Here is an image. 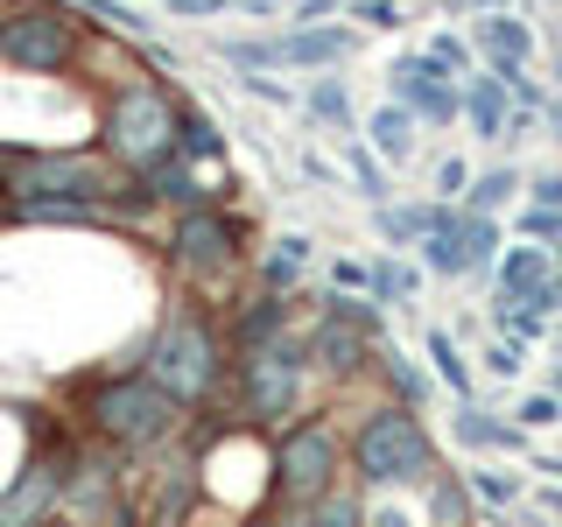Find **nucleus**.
Segmentation results:
<instances>
[{
    "instance_id": "1",
    "label": "nucleus",
    "mask_w": 562,
    "mask_h": 527,
    "mask_svg": "<svg viewBox=\"0 0 562 527\" xmlns=\"http://www.w3.org/2000/svg\"><path fill=\"white\" fill-rule=\"evenodd\" d=\"M345 471L359 492H422L443 471L436 457V429L422 422V408L401 401H366L345 429Z\"/></svg>"
},
{
    "instance_id": "2",
    "label": "nucleus",
    "mask_w": 562,
    "mask_h": 527,
    "mask_svg": "<svg viewBox=\"0 0 562 527\" xmlns=\"http://www.w3.org/2000/svg\"><path fill=\"white\" fill-rule=\"evenodd\" d=\"M155 386H162L169 401H183V408H204V401H218L225 386H233V345H225V324L198 303L169 310L162 330L148 338V366H140Z\"/></svg>"
},
{
    "instance_id": "3",
    "label": "nucleus",
    "mask_w": 562,
    "mask_h": 527,
    "mask_svg": "<svg viewBox=\"0 0 562 527\" xmlns=\"http://www.w3.org/2000/svg\"><path fill=\"white\" fill-rule=\"evenodd\" d=\"M176 120H183V99L169 92V78H120L99 113V155L127 176H148L176 155Z\"/></svg>"
},
{
    "instance_id": "4",
    "label": "nucleus",
    "mask_w": 562,
    "mask_h": 527,
    "mask_svg": "<svg viewBox=\"0 0 562 527\" xmlns=\"http://www.w3.org/2000/svg\"><path fill=\"white\" fill-rule=\"evenodd\" d=\"M85 429L127 457H148L190 429V408L169 401L148 373H113V380H92V394H85Z\"/></svg>"
},
{
    "instance_id": "5",
    "label": "nucleus",
    "mask_w": 562,
    "mask_h": 527,
    "mask_svg": "<svg viewBox=\"0 0 562 527\" xmlns=\"http://www.w3.org/2000/svg\"><path fill=\"white\" fill-rule=\"evenodd\" d=\"M310 380H316L310 345H303V330H289V338L233 359V415L254 422V429H289L310 401Z\"/></svg>"
},
{
    "instance_id": "6",
    "label": "nucleus",
    "mask_w": 562,
    "mask_h": 527,
    "mask_svg": "<svg viewBox=\"0 0 562 527\" xmlns=\"http://www.w3.org/2000/svg\"><path fill=\"white\" fill-rule=\"evenodd\" d=\"M169 268L190 281L198 295H233L239 274H246V218L225 204H204V211H176L169 225ZM239 303V295H233ZM225 303V310H233Z\"/></svg>"
},
{
    "instance_id": "7",
    "label": "nucleus",
    "mask_w": 562,
    "mask_h": 527,
    "mask_svg": "<svg viewBox=\"0 0 562 527\" xmlns=\"http://www.w3.org/2000/svg\"><path fill=\"white\" fill-rule=\"evenodd\" d=\"M274 457V500L281 506H316L330 485H345V436L324 415H295L268 444Z\"/></svg>"
},
{
    "instance_id": "8",
    "label": "nucleus",
    "mask_w": 562,
    "mask_h": 527,
    "mask_svg": "<svg viewBox=\"0 0 562 527\" xmlns=\"http://www.w3.org/2000/svg\"><path fill=\"white\" fill-rule=\"evenodd\" d=\"M85 49V29L64 0H14L0 8V57L29 78H64Z\"/></svg>"
},
{
    "instance_id": "9",
    "label": "nucleus",
    "mask_w": 562,
    "mask_h": 527,
    "mask_svg": "<svg viewBox=\"0 0 562 527\" xmlns=\"http://www.w3.org/2000/svg\"><path fill=\"white\" fill-rule=\"evenodd\" d=\"M386 85H394V99L408 105L422 127H464V85H457L450 70H436L422 49H401V57L386 64Z\"/></svg>"
},
{
    "instance_id": "10",
    "label": "nucleus",
    "mask_w": 562,
    "mask_h": 527,
    "mask_svg": "<svg viewBox=\"0 0 562 527\" xmlns=\"http://www.w3.org/2000/svg\"><path fill=\"white\" fill-rule=\"evenodd\" d=\"M70 464L78 457L64 450H35L22 471H14V485L0 492V527H49V514H57L64 485H70Z\"/></svg>"
},
{
    "instance_id": "11",
    "label": "nucleus",
    "mask_w": 562,
    "mask_h": 527,
    "mask_svg": "<svg viewBox=\"0 0 562 527\" xmlns=\"http://www.w3.org/2000/svg\"><path fill=\"white\" fill-rule=\"evenodd\" d=\"M303 345H310V366H316V380H366L373 373V338L366 330H351L338 324V316H316V324H303Z\"/></svg>"
},
{
    "instance_id": "12",
    "label": "nucleus",
    "mask_w": 562,
    "mask_h": 527,
    "mask_svg": "<svg viewBox=\"0 0 562 527\" xmlns=\"http://www.w3.org/2000/svg\"><path fill=\"white\" fill-rule=\"evenodd\" d=\"M295 330V295H274V289H246L233 316H225V345H233V359H246V351L274 345Z\"/></svg>"
},
{
    "instance_id": "13",
    "label": "nucleus",
    "mask_w": 562,
    "mask_h": 527,
    "mask_svg": "<svg viewBox=\"0 0 562 527\" xmlns=\"http://www.w3.org/2000/svg\"><path fill=\"white\" fill-rule=\"evenodd\" d=\"M140 183H148L155 190V204H169V211H204V204H225V198H233V176H225V169H190L183 162V155H169V162H155L148 176H140Z\"/></svg>"
},
{
    "instance_id": "14",
    "label": "nucleus",
    "mask_w": 562,
    "mask_h": 527,
    "mask_svg": "<svg viewBox=\"0 0 562 527\" xmlns=\"http://www.w3.org/2000/svg\"><path fill=\"white\" fill-rule=\"evenodd\" d=\"M281 70H338L359 57V29L345 22H316V29H281Z\"/></svg>"
},
{
    "instance_id": "15",
    "label": "nucleus",
    "mask_w": 562,
    "mask_h": 527,
    "mask_svg": "<svg viewBox=\"0 0 562 527\" xmlns=\"http://www.w3.org/2000/svg\"><path fill=\"white\" fill-rule=\"evenodd\" d=\"M471 49H479V64H527L541 49V29L527 22L514 8H492V14H471Z\"/></svg>"
},
{
    "instance_id": "16",
    "label": "nucleus",
    "mask_w": 562,
    "mask_h": 527,
    "mask_svg": "<svg viewBox=\"0 0 562 527\" xmlns=\"http://www.w3.org/2000/svg\"><path fill=\"white\" fill-rule=\"evenodd\" d=\"M450 436L464 450H479V457H520L527 450L520 422L499 415V408H479V401H457V408H450Z\"/></svg>"
},
{
    "instance_id": "17",
    "label": "nucleus",
    "mask_w": 562,
    "mask_h": 527,
    "mask_svg": "<svg viewBox=\"0 0 562 527\" xmlns=\"http://www.w3.org/2000/svg\"><path fill=\"white\" fill-rule=\"evenodd\" d=\"M359 141L380 155L386 169H401V162H415V148H422V120H415L401 99H380L373 113L359 120Z\"/></svg>"
},
{
    "instance_id": "18",
    "label": "nucleus",
    "mask_w": 562,
    "mask_h": 527,
    "mask_svg": "<svg viewBox=\"0 0 562 527\" xmlns=\"http://www.w3.org/2000/svg\"><path fill=\"white\" fill-rule=\"evenodd\" d=\"M316 268V239L310 233H274L254 260V289H274V295H295L303 274Z\"/></svg>"
},
{
    "instance_id": "19",
    "label": "nucleus",
    "mask_w": 562,
    "mask_h": 527,
    "mask_svg": "<svg viewBox=\"0 0 562 527\" xmlns=\"http://www.w3.org/2000/svg\"><path fill=\"white\" fill-rule=\"evenodd\" d=\"M422 351H429V380L443 386L450 401H479V373H471V359H464V345H457L450 324H429V330H422Z\"/></svg>"
},
{
    "instance_id": "20",
    "label": "nucleus",
    "mask_w": 562,
    "mask_h": 527,
    "mask_svg": "<svg viewBox=\"0 0 562 527\" xmlns=\"http://www.w3.org/2000/svg\"><path fill=\"white\" fill-rule=\"evenodd\" d=\"M506 120H514V99H506V85L499 78H485V70H471L464 78V127L471 141H506Z\"/></svg>"
},
{
    "instance_id": "21",
    "label": "nucleus",
    "mask_w": 562,
    "mask_h": 527,
    "mask_svg": "<svg viewBox=\"0 0 562 527\" xmlns=\"http://www.w3.org/2000/svg\"><path fill=\"white\" fill-rule=\"evenodd\" d=\"M549 281H555L549 246H535V239H506L499 268H492V289H499V295H535V289H549Z\"/></svg>"
},
{
    "instance_id": "22",
    "label": "nucleus",
    "mask_w": 562,
    "mask_h": 527,
    "mask_svg": "<svg viewBox=\"0 0 562 527\" xmlns=\"http://www.w3.org/2000/svg\"><path fill=\"white\" fill-rule=\"evenodd\" d=\"M225 148H233V141H225V127L204 113V105L183 99V120H176V155H183L190 169H225Z\"/></svg>"
},
{
    "instance_id": "23",
    "label": "nucleus",
    "mask_w": 562,
    "mask_h": 527,
    "mask_svg": "<svg viewBox=\"0 0 562 527\" xmlns=\"http://www.w3.org/2000/svg\"><path fill=\"white\" fill-rule=\"evenodd\" d=\"M479 520V506H471V485H464V471H436L429 485H422V527H471Z\"/></svg>"
},
{
    "instance_id": "24",
    "label": "nucleus",
    "mask_w": 562,
    "mask_h": 527,
    "mask_svg": "<svg viewBox=\"0 0 562 527\" xmlns=\"http://www.w3.org/2000/svg\"><path fill=\"white\" fill-rule=\"evenodd\" d=\"M373 373L386 380V401H401V408H422V401H429V386H436V380L422 373V366H415L394 338H380V345H373Z\"/></svg>"
},
{
    "instance_id": "25",
    "label": "nucleus",
    "mask_w": 562,
    "mask_h": 527,
    "mask_svg": "<svg viewBox=\"0 0 562 527\" xmlns=\"http://www.w3.org/2000/svg\"><path fill=\"white\" fill-rule=\"evenodd\" d=\"M303 113H310V127H330V134H359V113H351V92H345V78H330V70H316V78L303 85Z\"/></svg>"
},
{
    "instance_id": "26",
    "label": "nucleus",
    "mask_w": 562,
    "mask_h": 527,
    "mask_svg": "<svg viewBox=\"0 0 562 527\" xmlns=\"http://www.w3.org/2000/svg\"><path fill=\"white\" fill-rule=\"evenodd\" d=\"M415 289H422L415 260H401V254H373V260H366V295H373L380 310H408Z\"/></svg>"
},
{
    "instance_id": "27",
    "label": "nucleus",
    "mask_w": 562,
    "mask_h": 527,
    "mask_svg": "<svg viewBox=\"0 0 562 527\" xmlns=\"http://www.w3.org/2000/svg\"><path fill=\"white\" fill-rule=\"evenodd\" d=\"M514 198H527V176L514 162H485L471 169V190H464V211H479V218H499Z\"/></svg>"
},
{
    "instance_id": "28",
    "label": "nucleus",
    "mask_w": 562,
    "mask_h": 527,
    "mask_svg": "<svg viewBox=\"0 0 562 527\" xmlns=\"http://www.w3.org/2000/svg\"><path fill=\"white\" fill-rule=\"evenodd\" d=\"M457 254H464V274H485L492 281V268H499V254H506V225L464 211V218H457Z\"/></svg>"
},
{
    "instance_id": "29",
    "label": "nucleus",
    "mask_w": 562,
    "mask_h": 527,
    "mask_svg": "<svg viewBox=\"0 0 562 527\" xmlns=\"http://www.w3.org/2000/svg\"><path fill=\"white\" fill-rule=\"evenodd\" d=\"M345 183H351V198H366V204H394V176H386V162L359 134H345Z\"/></svg>"
},
{
    "instance_id": "30",
    "label": "nucleus",
    "mask_w": 562,
    "mask_h": 527,
    "mask_svg": "<svg viewBox=\"0 0 562 527\" xmlns=\"http://www.w3.org/2000/svg\"><path fill=\"white\" fill-rule=\"evenodd\" d=\"M422 233H429V198H415V204H373V239L380 246L408 254V246H422Z\"/></svg>"
},
{
    "instance_id": "31",
    "label": "nucleus",
    "mask_w": 562,
    "mask_h": 527,
    "mask_svg": "<svg viewBox=\"0 0 562 527\" xmlns=\"http://www.w3.org/2000/svg\"><path fill=\"white\" fill-rule=\"evenodd\" d=\"M70 14H78V22H99L105 35H127V43H148L155 35V22L140 8H127V0H64Z\"/></svg>"
},
{
    "instance_id": "32",
    "label": "nucleus",
    "mask_w": 562,
    "mask_h": 527,
    "mask_svg": "<svg viewBox=\"0 0 562 527\" xmlns=\"http://www.w3.org/2000/svg\"><path fill=\"white\" fill-rule=\"evenodd\" d=\"M316 303H324V310H316V316H338V324H351V330H366V338H386V310L373 303V295H351V289H324V295H316Z\"/></svg>"
},
{
    "instance_id": "33",
    "label": "nucleus",
    "mask_w": 562,
    "mask_h": 527,
    "mask_svg": "<svg viewBox=\"0 0 562 527\" xmlns=\"http://www.w3.org/2000/svg\"><path fill=\"white\" fill-rule=\"evenodd\" d=\"M464 485H471V506H479V514H514V506H520V479L499 471V464L464 471Z\"/></svg>"
},
{
    "instance_id": "34",
    "label": "nucleus",
    "mask_w": 562,
    "mask_h": 527,
    "mask_svg": "<svg viewBox=\"0 0 562 527\" xmlns=\"http://www.w3.org/2000/svg\"><path fill=\"white\" fill-rule=\"evenodd\" d=\"M422 57H429L436 70H450L457 85L479 70V49H471V35H457V29H429V43H422Z\"/></svg>"
},
{
    "instance_id": "35",
    "label": "nucleus",
    "mask_w": 562,
    "mask_h": 527,
    "mask_svg": "<svg viewBox=\"0 0 562 527\" xmlns=\"http://www.w3.org/2000/svg\"><path fill=\"white\" fill-rule=\"evenodd\" d=\"M218 57L239 70V78H254V70H281V43L274 35H225Z\"/></svg>"
},
{
    "instance_id": "36",
    "label": "nucleus",
    "mask_w": 562,
    "mask_h": 527,
    "mask_svg": "<svg viewBox=\"0 0 562 527\" xmlns=\"http://www.w3.org/2000/svg\"><path fill=\"white\" fill-rule=\"evenodd\" d=\"M303 520H310V527H366V492H359V485H330Z\"/></svg>"
},
{
    "instance_id": "37",
    "label": "nucleus",
    "mask_w": 562,
    "mask_h": 527,
    "mask_svg": "<svg viewBox=\"0 0 562 527\" xmlns=\"http://www.w3.org/2000/svg\"><path fill=\"white\" fill-rule=\"evenodd\" d=\"M415 268H422V274H436V281H464V254H457V233H422Z\"/></svg>"
},
{
    "instance_id": "38",
    "label": "nucleus",
    "mask_w": 562,
    "mask_h": 527,
    "mask_svg": "<svg viewBox=\"0 0 562 527\" xmlns=\"http://www.w3.org/2000/svg\"><path fill=\"white\" fill-rule=\"evenodd\" d=\"M345 22L351 29H380V35H394V29H408V8L401 0H345Z\"/></svg>"
},
{
    "instance_id": "39",
    "label": "nucleus",
    "mask_w": 562,
    "mask_h": 527,
    "mask_svg": "<svg viewBox=\"0 0 562 527\" xmlns=\"http://www.w3.org/2000/svg\"><path fill=\"white\" fill-rule=\"evenodd\" d=\"M464 190H471V162H464V155H443V162L429 169V198L464 204Z\"/></svg>"
},
{
    "instance_id": "40",
    "label": "nucleus",
    "mask_w": 562,
    "mask_h": 527,
    "mask_svg": "<svg viewBox=\"0 0 562 527\" xmlns=\"http://www.w3.org/2000/svg\"><path fill=\"white\" fill-rule=\"evenodd\" d=\"M514 239L555 246V239H562V211H549V204H520V218H514Z\"/></svg>"
},
{
    "instance_id": "41",
    "label": "nucleus",
    "mask_w": 562,
    "mask_h": 527,
    "mask_svg": "<svg viewBox=\"0 0 562 527\" xmlns=\"http://www.w3.org/2000/svg\"><path fill=\"white\" fill-rule=\"evenodd\" d=\"M246 99H260V105H303V92H295V85H281L274 70H254V78H233Z\"/></svg>"
},
{
    "instance_id": "42",
    "label": "nucleus",
    "mask_w": 562,
    "mask_h": 527,
    "mask_svg": "<svg viewBox=\"0 0 562 527\" xmlns=\"http://www.w3.org/2000/svg\"><path fill=\"white\" fill-rule=\"evenodd\" d=\"M485 380H520V366H527V345H514V338H492L485 351Z\"/></svg>"
},
{
    "instance_id": "43",
    "label": "nucleus",
    "mask_w": 562,
    "mask_h": 527,
    "mask_svg": "<svg viewBox=\"0 0 562 527\" xmlns=\"http://www.w3.org/2000/svg\"><path fill=\"white\" fill-rule=\"evenodd\" d=\"M514 422H520L527 436H535V429H549V422H562V401L549 394V386H541V394H520V408H514Z\"/></svg>"
},
{
    "instance_id": "44",
    "label": "nucleus",
    "mask_w": 562,
    "mask_h": 527,
    "mask_svg": "<svg viewBox=\"0 0 562 527\" xmlns=\"http://www.w3.org/2000/svg\"><path fill=\"white\" fill-rule=\"evenodd\" d=\"M239 0H169V14L176 22H211V14H233Z\"/></svg>"
},
{
    "instance_id": "45",
    "label": "nucleus",
    "mask_w": 562,
    "mask_h": 527,
    "mask_svg": "<svg viewBox=\"0 0 562 527\" xmlns=\"http://www.w3.org/2000/svg\"><path fill=\"white\" fill-rule=\"evenodd\" d=\"M527 204H549V211H562V169L527 176Z\"/></svg>"
},
{
    "instance_id": "46",
    "label": "nucleus",
    "mask_w": 562,
    "mask_h": 527,
    "mask_svg": "<svg viewBox=\"0 0 562 527\" xmlns=\"http://www.w3.org/2000/svg\"><path fill=\"white\" fill-rule=\"evenodd\" d=\"M295 169H303V183H316V190H345V169H330V162H324L316 148H310V155H303Z\"/></svg>"
},
{
    "instance_id": "47",
    "label": "nucleus",
    "mask_w": 562,
    "mask_h": 527,
    "mask_svg": "<svg viewBox=\"0 0 562 527\" xmlns=\"http://www.w3.org/2000/svg\"><path fill=\"white\" fill-rule=\"evenodd\" d=\"M422 8H436V14H464V22H471V8H464V0H422Z\"/></svg>"
},
{
    "instance_id": "48",
    "label": "nucleus",
    "mask_w": 562,
    "mask_h": 527,
    "mask_svg": "<svg viewBox=\"0 0 562 527\" xmlns=\"http://www.w3.org/2000/svg\"><path fill=\"white\" fill-rule=\"evenodd\" d=\"M549 303H555V316H562V268H555V281H549Z\"/></svg>"
},
{
    "instance_id": "49",
    "label": "nucleus",
    "mask_w": 562,
    "mask_h": 527,
    "mask_svg": "<svg viewBox=\"0 0 562 527\" xmlns=\"http://www.w3.org/2000/svg\"><path fill=\"white\" fill-rule=\"evenodd\" d=\"M549 394H555V401H562V359H555V366H549Z\"/></svg>"
},
{
    "instance_id": "50",
    "label": "nucleus",
    "mask_w": 562,
    "mask_h": 527,
    "mask_svg": "<svg viewBox=\"0 0 562 527\" xmlns=\"http://www.w3.org/2000/svg\"><path fill=\"white\" fill-rule=\"evenodd\" d=\"M549 127H555V141H562V99H555V105H549Z\"/></svg>"
},
{
    "instance_id": "51",
    "label": "nucleus",
    "mask_w": 562,
    "mask_h": 527,
    "mask_svg": "<svg viewBox=\"0 0 562 527\" xmlns=\"http://www.w3.org/2000/svg\"><path fill=\"white\" fill-rule=\"evenodd\" d=\"M549 260H555V268H562V239H555V246H549Z\"/></svg>"
},
{
    "instance_id": "52",
    "label": "nucleus",
    "mask_w": 562,
    "mask_h": 527,
    "mask_svg": "<svg viewBox=\"0 0 562 527\" xmlns=\"http://www.w3.org/2000/svg\"><path fill=\"white\" fill-rule=\"evenodd\" d=\"M549 345H555V351H562V324H555V338H549Z\"/></svg>"
}]
</instances>
